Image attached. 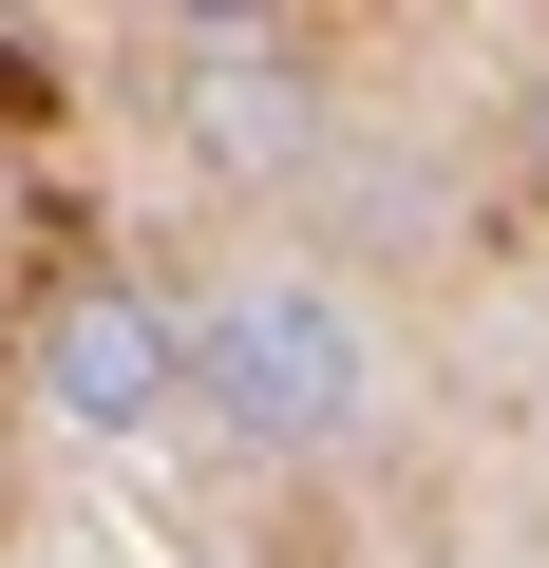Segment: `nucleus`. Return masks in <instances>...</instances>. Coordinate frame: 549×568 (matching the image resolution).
Here are the masks:
<instances>
[{
  "mask_svg": "<svg viewBox=\"0 0 549 568\" xmlns=\"http://www.w3.org/2000/svg\"><path fill=\"white\" fill-rule=\"evenodd\" d=\"M39 398L77 436H152L190 398V304H152V284H77V304L39 323Z\"/></svg>",
  "mask_w": 549,
  "mask_h": 568,
  "instance_id": "obj_2",
  "label": "nucleus"
},
{
  "mask_svg": "<svg viewBox=\"0 0 549 568\" xmlns=\"http://www.w3.org/2000/svg\"><path fill=\"white\" fill-rule=\"evenodd\" d=\"M190 398H227L246 436H342L360 398H379V361H360V323L323 304V284H285V265H246V284H209L190 304Z\"/></svg>",
  "mask_w": 549,
  "mask_h": 568,
  "instance_id": "obj_1",
  "label": "nucleus"
},
{
  "mask_svg": "<svg viewBox=\"0 0 549 568\" xmlns=\"http://www.w3.org/2000/svg\"><path fill=\"white\" fill-rule=\"evenodd\" d=\"M190 58H209V133L227 152H304V58L285 39H265V58L246 39H190Z\"/></svg>",
  "mask_w": 549,
  "mask_h": 568,
  "instance_id": "obj_3",
  "label": "nucleus"
}]
</instances>
